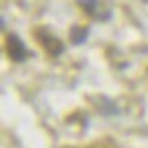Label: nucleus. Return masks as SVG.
<instances>
[{
    "instance_id": "obj_1",
    "label": "nucleus",
    "mask_w": 148,
    "mask_h": 148,
    "mask_svg": "<svg viewBox=\"0 0 148 148\" xmlns=\"http://www.w3.org/2000/svg\"><path fill=\"white\" fill-rule=\"evenodd\" d=\"M6 51H8V58L14 62H23L27 58V47L21 41V37L14 35V33H10L6 37Z\"/></svg>"
},
{
    "instance_id": "obj_2",
    "label": "nucleus",
    "mask_w": 148,
    "mask_h": 148,
    "mask_svg": "<svg viewBox=\"0 0 148 148\" xmlns=\"http://www.w3.org/2000/svg\"><path fill=\"white\" fill-rule=\"evenodd\" d=\"M39 41L43 43V47H45L51 56H60V53L64 51V45H62L58 39H56V37L47 35L45 31H41V33H39Z\"/></svg>"
},
{
    "instance_id": "obj_3",
    "label": "nucleus",
    "mask_w": 148,
    "mask_h": 148,
    "mask_svg": "<svg viewBox=\"0 0 148 148\" xmlns=\"http://www.w3.org/2000/svg\"><path fill=\"white\" fill-rule=\"evenodd\" d=\"M86 35H88V29H86V27H74V29L70 31V39H72V43L80 45V43L86 41Z\"/></svg>"
},
{
    "instance_id": "obj_4",
    "label": "nucleus",
    "mask_w": 148,
    "mask_h": 148,
    "mask_svg": "<svg viewBox=\"0 0 148 148\" xmlns=\"http://www.w3.org/2000/svg\"><path fill=\"white\" fill-rule=\"evenodd\" d=\"M80 6L88 12V14H95L97 18H99V0H80Z\"/></svg>"
}]
</instances>
